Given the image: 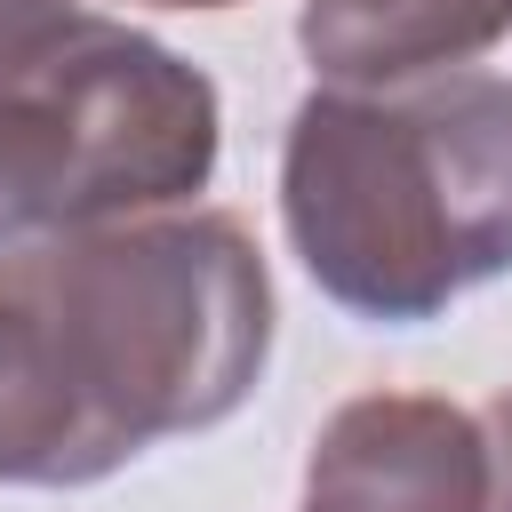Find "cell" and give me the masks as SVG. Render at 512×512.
<instances>
[{"mask_svg":"<svg viewBox=\"0 0 512 512\" xmlns=\"http://www.w3.org/2000/svg\"><path fill=\"white\" fill-rule=\"evenodd\" d=\"M280 224L304 280L368 320L424 328L512 272V80L312 88L280 136Z\"/></svg>","mask_w":512,"mask_h":512,"instance_id":"cell-2","label":"cell"},{"mask_svg":"<svg viewBox=\"0 0 512 512\" xmlns=\"http://www.w3.org/2000/svg\"><path fill=\"white\" fill-rule=\"evenodd\" d=\"M512 32V0H304L296 48L320 88H408L432 72H472Z\"/></svg>","mask_w":512,"mask_h":512,"instance_id":"cell-5","label":"cell"},{"mask_svg":"<svg viewBox=\"0 0 512 512\" xmlns=\"http://www.w3.org/2000/svg\"><path fill=\"white\" fill-rule=\"evenodd\" d=\"M136 8H240V0H136Z\"/></svg>","mask_w":512,"mask_h":512,"instance_id":"cell-8","label":"cell"},{"mask_svg":"<svg viewBox=\"0 0 512 512\" xmlns=\"http://www.w3.org/2000/svg\"><path fill=\"white\" fill-rule=\"evenodd\" d=\"M272 360V272L240 216L160 208L0 248V488H88L224 424Z\"/></svg>","mask_w":512,"mask_h":512,"instance_id":"cell-1","label":"cell"},{"mask_svg":"<svg viewBox=\"0 0 512 512\" xmlns=\"http://www.w3.org/2000/svg\"><path fill=\"white\" fill-rule=\"evenodd\" d=\"M72 16H80V0H0V56L48 40V32L72 24Z\"/></svg>","mask_w":512,"mask_h":512,"instance_id":"cell-6","label":"cell"},{"mask_svg":"<svg viewBox=\"0 0 512 512\" xmlns=\"http://www.w3.org/2000/svg\"><path fill=\"white\" fill-rule=\"evenodd\" d=\"M480 432H488V512H512V384L488 400Z\"/></svg>","mask_w":512,"mask_h":512,"instance_id":"cell-7","label":"cell"},{"mask_svg":"<svg viewBox=\"0 0 512 512\" xmlns=\"http://www.w3.org/2000/svg\"><path fill=\"white\" fill-rule=\"evenodd\" d=\"M224 152L216 80L120 16L0 56V248L192 208Z\"/></svg>","mask_w":512,"mask_h":512,"instance_id":"cell-3","label":"cell"},{"mask_svg":"<svg viewBox=\"0 0 512 512\" xmlns=\"http://www.w3.org/2000/svg\"><path fill=\"white\" fill-rule=\"evenodd\" d=\"M296 512H488V432L440 392H352L312 432Z\"/></svg>","mask_w":512,"mask_h":512,"instance_id":"cell-4","label":"cell"}]
</instances>
